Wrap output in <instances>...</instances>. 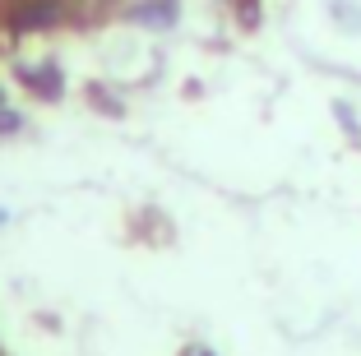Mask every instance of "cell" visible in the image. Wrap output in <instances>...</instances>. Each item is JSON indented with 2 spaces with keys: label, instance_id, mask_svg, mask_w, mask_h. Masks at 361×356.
Here are the masks:
<instances>
[{
  "label": "cell",
  "instance_id": "6da1fadb",
  "mask_svg": "<svg viewBox=\"0 0 361 356\" xmlns=\"http://www.w3.org/2000/svg\"><path fill=\"white\" fill-rule=\"evenodd\" d=\"M70 14H75L70 0H0V28L19 32V37H28V32H51V28H61Z\"/></svg>",
  "mask_w": 361,
  "mask_h": 356
},
{
  "label": "cell",
  "instance_id": "7a4b0ae2",
  "mask_svg": "<svg viewBox=\"0 0 361 356\" xmlns=\"http://www.w3.org/2000/svg\"><path fill=\"white\" fill-rule=\"evenodd\" d=\"M14 79L32 97H42V102H61L65 97V70L56 61H19L14 65Z\"/></svg>",
  "mask_w": 361,
  "mask_h": 356
},
{
  "label": "cell",
  "instance_id": "3957f363",
  "mask_svg": "<svg viewBox=\"0 0 361 356\" xmlns=\"http://www.w3.org/2000/svg\"><path fill=\"white\" fill-rule=\"evenodd\" d=\"M126 19L135 23V28L167 32V28H176V19H180V0H135L126 10Z\"/></svg>",
  "mask_w": 361,
  "mask_h": 356
},
{
  "label": "cell",
  "instance_id": "277c9868",
  "mask_svg": "<svg viewBox=\"0 0 361 356\" xmlns=\"http://www.w3.org/2000/svg\"><path fill=\"white\" fill-rule=\"evenodd\" d=\"M19 130H23V116L5 102V106H0V135H19Z\"/></svg>",
  "mask_w": 361,
  "mask_h": 356
},
{
  "label": "cell",
  "instance_id": "5b68a950",
  "mask_svg": "<svg viewBox=\"0 0 361 356\" xmlns=\"http://www.w3.org/2000/svg\"><path fill=\"white\" fill-rule=\"evenodd\" d=\"M329 10H334V14H343V19H348L352 28H361V10H357V5H348V0H334Z\"/></svg>",
  "mask_w": 361,
  "mask_h": 356
},
{
  "label": "cell",
  "instance_id": "8992f818",
  "mask_svg": "<svg viewBox=\"0 0 361 356\" xmlns=\"http://www.w3.org/2000/svg\"><path fill=\"white\" fill-rule=\"evenodd\" d=\"M180 356H218V352H209V347H185Z\"/></svg>",
  "mask_w": 361,
  "mask_h": 356
},
{
  "label": "cell",
  "instance_id": "52a82bcc",
  "mask_svg": "<svg viewBox=\"0 0 361 356\" xmlns=\"http://www.w3.org/2000/svg\"><path fill=\"white\" fill-rule=\"evenodd\" d=\"M0 222H10V213H5V209H0Z\"/></svg>",
  "mask_w": 361,
  "mask_h": 356
},
{
  "label": "cell",
  "instance_id": "ba28073f",
  "mask_svg": "<svg viewBox=\"0 0 361 356\" xmlns=\"http://www.w3.org/2000/svg\"><path fill=\"white\" fill-rule=\"evenodd\" d=\"M0 106H5V88H0Z\"/></svg>",
  "mask_w": 361,
  "mask_h": 356
},
{
  "label": "cell",
  "instance_id": "9c48e42d",
  "mask_svg": "<svg viewBox=\"0 0 361 356\" xmlns=\"http://www.w3.org/2000/svg\"><path fill=\"white\" fill-rule=\"evenodd\" d=\"M70 5H79V0H70Z\"/></svg>",
  "mask_w": 361,
  "mask_h": 356
}]
</instances>
